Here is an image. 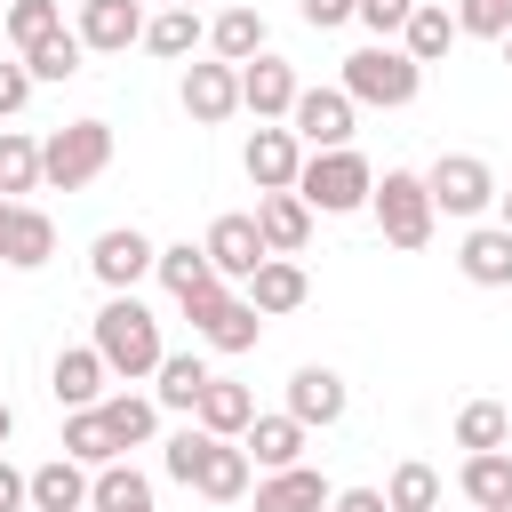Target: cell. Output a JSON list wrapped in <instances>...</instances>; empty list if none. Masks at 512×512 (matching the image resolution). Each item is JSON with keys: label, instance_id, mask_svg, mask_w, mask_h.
<instances>
[{"label": "cell", "instance_id": "cell-1", "mask_svg": "<svg viewBox=\"0 0 512 512\" xmlns=\"http://www.w3.org/2000/svg\"><path fill=\"white\" fill-rule=\"evenodd\" d=\"M88 344H96V360H104L112 376H128V384H136V376H152V368H160V352H168V344H160L152 304H136V296H104V312H96V336H88Z\"/></svg>", "mask_w": 512, "mask_h": 512}, {"label": "cell", "instance_id": "cell-2", "mask_svg": "<svg viewBox=\"0 0 512 512\" xmlns=\"http://www.w3.org/2000/svg\"><path fill=\"white\" fill-rule=\"evenodd\" d=\"M336 88H344L352 104H384V112H400V104H416L424 64H408L400 40H368V48L344 56V80H336Z\"/></svg>", "mask_w": 512, "mask_h": 512}, {"label": "cell", "instance_id": "cell-3", "mask_svg": "<svg viewBox=\"0 0 512 512\" xmlns=\"http://www.w3.org/2000/svg\"><path fill=\"white\" fill-rule=\"evenodd\" d=\"M368 192H376V168L352 144L344 152H304V168H296V200L312 216H352V208H368Z\"/></svg>", "mask_w": 512, "mask_h": 512}, {"label": "cell", "instance_id": "cell-4", "mask_svg": "<svg viewBox=\"0 0 512 512\" xmlns=\"http://www.w3.org/2000/svg\"><path fill=\"white\" fill-rule=\"evenodd\" d=\"M112 168V120H64L48 144H40V184L56 192H80Z\"/></svg>", "mask_w": 512, "mask_h": 512}, {"label": "cell", "instance_id": "cell-5", "mask_svg": "<svg viewBox=\"0 0 512 512\" xmlns=\"http://www.w3.org/2000/svg\"><path fill=\"white\" fill-rule=\"evenodd\" d=\"M368 208H376V232L392 240V248H424L432 240V192H424V176L416 168H384L376 176V192H368Z\"/></svg>", "mask_w": 512, "mask_h": 512}, {"label": "cell", "instance_id": "cell-6", "mask_svg": "<svg viewBox=\"0 0 512 512\" xmlns=\"http://www.w3.org/2000/svg\"><path fill=\"white\" fill-rule=\"evenodd\" d=\"M424 192H432V216H488L504 184H496V168L480 152H440L424 168Z\"/></svg>", "mask_w": 512, "mask_h": 512}, {"label": "cell", "instance_id": "cell-7", "mask_svg": "<svg viewBox=\"0 0 512 512\" xmlns=\"http://www.w3.org/2000/svg\"><path fill=\"white\" fill-rule=\"evenodd\" d=\"M184 320H192V336H200L208 352H256V336H264L256 304H248V296H232L224 280H216V288H200V296L184 304Z\"/></svg>", "mask_w": 512, "mask_h": 512}, {"label": "cell", "instance_id": "cell-8", "mask_svg": "<svg viewBox=\"0 0 512 512\" xmlns=\"http://www.w3.org/2000/svg\"><path fill=\"white\" fill-rule=\"evenodd\" d=\"M352 120H360V104L344 88H296V104H288V136L304 152H344L352 144Z\"/></svg>", "mask_w": 512, "mask_h": 512}, {"label": "cell", "instance_id": "cell-9", "mask_svg": "<svg viewBox=\"0 0 512 512\" xmlns=\"http://www.w3.org/2000/svg\"><path fill=\"white\" fill-rule=\"evenodd\" d=\"M240 168H248V184L256 192H296V168H304V144L280 128V120H256V136H248V152H240Z\"/></svg>", "mask_w": 512, "mask_h": 512}, {"label": "cell", "instance_id": "cell-10", "mask_svg": "<svg viewBox=\"0 0 512 512\" xmlns=\"http://www.w3.org/2000/svg\"><path fill=\"white\" fill-rule=\"evenodd\" d=\"M152 256H160V248H152L136 224H112V232H96V248H88V272H96L112 296H128V288L152 272Z\"/></svg>", "mask_w": 512, "mask_h": 512}, {"label": "cell", "instance_id": "cell-11", "mask_svg": "<svg viewBox=\"0 0 512 512\" xmlns=\"http://www.w3.org/2000/svg\"><path fill=\"white\" fill-rule=\"evenodd\" d=\"M48 256H56V224H48V208L8 200V208H0V264H8V272H40Z\"/></svg>", "mask_w": 512, "mask_h": 512}, {"label": "cell", "instance_id": "cell-12", "mask_svg": "<svg viewBox=\"0 0 512 512\" xmlns=\"http://www.w3.org/2000/svg\"><path fill=\"white\" fill-rule=\"evenodd\" d=\"M296 88H304V80H296V64H288V56H272V48L240 64V112H256V120H288Z\"/></svg>", "mask_w": 512, "mask_h": 512}, {"label": "cell", "instance_id": "cell-13", "mask_svg": "<svg viewBox=\"0 0 512 512\" xmlns=\"http://www.w3.org/2000/svg\"><path fill=\"white\" fill-rule=\"evenodd\" d=\"M48 392H56L64 416H72V408H96V400L112 392V368L96 360V344H64V352L48 360Z\"/></svg>", "mask_w": 512, "mask_h": 512}, {"label": "cell", "instance_id": "cell-14", "mask_svg": "<svg viewBox=\"0 0 512 512\" xmlns=\"http://www.w3.org/2000/svg\"><path fill=\"white\" fill-rule=\"evenodd\" d=\"M80 48L88 56H128L136 40H144V8L136 0H80Z\"/></svg>", "mask_w": 512, "mask_h": 512}, {"label": "cell", "instance_id": "cell-15", "mask_svg": "<svg viewBox=\"0 0 512 512\" xmlns=\"http://www.w3.org/2000/svg\"><path fill=\"white\" fill-rule=\"evenodd\" d=\"M176 96H184V112H192L200 128H216V120L240 112V64H216V56H208V64H184V88H176Z\"/></svg>", "mask_w": 512, "mask_h": 512}, {"label": "cell", "instance_id": "cell-16", "mask_svg": "<svg viewBox=\"0 0 512 512\" xmlns=\"http://www.w3.org/2000/svg\"><path fill=\"white\" fill-rule=\"evenodd\" d=\"M200 248H208V264H216V280H224V288H232V280H248V272L264 264V232H256V216H216Z\"/></svg>", "mask_w": 512, "mask_h": 512}, {"label": "cell", "instance_id": "cell-17", "mask_svg": "<svg viewBox=\"0 0 512 512\" xmlns=\"http://www.w3.org/2000/svg\"><path fill=\"white\" fill-rule=\"evenodd\" d=\"M344 408H352V392H344V376H336V368L304 360V368L288 376V416H296L304 432H312V424H336Z\"/></svg>", "mask_w": 512, "mask_h": 512}, {"label": "cell", "instance_id": "cell-18", "mask_svg": "<svg viewBox=\"0 0 512 512\" xmlns=\"http://www.w3.org/2000/svg\"><path fill=\"white\" fill-rule=\"evenodd\" d=\"M256 232H264V256H304L312 248V208L296 192H256Z\"/></svg>", "mask_w": 512, "mask_h": 512}, {"label": "cell", "instance_id": "cell-19", "mask_svg": "<svg viewBox=\"0 0 512 512\" xmlns=\"http://www.w3.org/2000/svg\"><path fill=\"white\" fill-rule=\"evenodd\" d=\"M240 288H248L256 320H280V312H296V304L312 296V280H304V264H296V256H264V264L240 280Z\"/></svg>", "mask_w": 512, "mask_h": 512}, {"label": "cell", "instance_id": "cell-20", "mask_svg": "<svg viewBox=\"0 0 512 512\" xmlns=\"http://www.w3.org/2000/svg\"><path fill=\"white\" fill-rule=\"evenodd\" d=\"M248 480H256L248 448H240V440H208V456H200V472H192V496H208V504H240Z\"/></svg>", "mask_w": 512, "mask_h": 512}, {"label": "cell", "instance_id": "cell-21", "mask_svg": "<svg viewBox=\"0 0 512 512\" xmlns=\"http://www.w3.org/2000/svg\"><path fill=\"white\" fill-rule=\"evenodd\" d=\"M24 496H32V512H88V464L48 456L24 472Z\"/></svg>", "mask_w": 512, "mask_h": 512}, {"label": "cell", "instance_id": "cell-22", "mask_svg": "<svg viewBox=\"0 0 512 512\" xmlns=\"http://www.w3.org/2000/svg\"><path fill=\"white\" fill-rule=\"evenodd\" d=\"M456 272L472 288H512V232L504 224H472L464 248H456Z\"/></svg>", "mask_w": 512, "mask_h": 512}, {"label": "cell", "instance_id": "cell-23", "mask_svg": "<svg viewBox=\"0 0 512 512\" xmlns=\"http://www.w3.org/2000/svg\"><path fill=\"white\" fill-rule=\"evenodd\" d=\"M208 360L200 352H160V368H152V408H176V416H192L200 408V392H208Z\"/></svg>", "mask_w": 512, "mask_h": 512}, {"label": "cell", "instance_id": "cell-24", "mask_svg": "<svg viewBox=\"0 0 512 512\" xmlns=\"http://www.w3.org/2000/svg\"><path fill=\"white\" fill-rule=\"evenodd\" d=\"M192 424H200V432H216V440H240V432L256 424V392H248V384H232V376H208V392H200Z\"/></svg>", "mask_w": 512, "mask_h": 512}, {"label": "cell", "instance_id": "cell-25", "mask_svg": "<svg viewBox=\"0 0 512 512\" xmlns=\"http://www.w3.org/2000/svg\"><path fill=\"white\" fill-rule=\"evenodd\" d=\"M240 448H248V464L256 472H288V464H304V424L280 408V416H256L248 432H240Z\"/></svg>", "mask_w": 512, "mask_h": 512}, {"label": "cell", "instance_id": "cell-26", "mask_svg": "<svg viewBox=\"0 0 512 512\" xmlns=\"http://www.w3.org/2000/svg\"><path fill=\"white\" fill-rule=\"evenodd\" d=\"M456 488H464L472 512H512V448L464 456V464H456Z\"/></svg>", "mask_w": 512, "mask_h": 512}, {"label": "cell", "instance_id": "cell-27", "mask_svg": "<svg viewBox=\"0 0 512 512\" xmlns=\"http://www.w3.org/2000/svg\"><path fill=\"white\" fill-rule=\"evenodd\" d=\"M328 480L312 472V464H288V472H264L256 480V512H328Z\"/></svg>", "mask_w": 512, "mask_h": 512}, {"label": "cell", "instance_id": "cell-28", "mask_svg": "<svg viewBox=\"0 0 512 512\" xmlns=\"http://www.w3.org/2000/svg\"><path fill=\"white\" fill-rule=\"evenodd\" d=\"M96 416H104V432H112V448H120V456H128V448H144V440L160 432L152 392H104V400H96Z\"/></svg>", "mask_w": 512, "mask_h": 512}, {"label": "cell", "instance_id": "cell-29", "mask_svg": "<svg viewBox=\"0 0 512 512\" xmlns=\"http://www.w3.org/2000/svg\"><path fill=\"white\" fill-rule=\"evenodd\" d=\"M152 272H160V288H168L176 304H192L200 288H216V264H208V248H192V240H168V248L152 256Z\"/></svg>", "mask_w": 512, "mask_h": 512}, {"label": "cell", "instance_id": "cell-30", "mask_svg": "<svg viewBox=\"0 0 512 512\" xmlns=\"http://www.w3.org/2000/svg\"><path fill=\"white\" fill-rule=\"evenodd\" d=\"M400 48H408V64H440L456 48V16L440 0H416V16L400 24Z\"/></svg>", "mask_w": 512, "mask_h": 512}, {"label": "cell", "instance_id": "cell-31", "mask_svg": "<svg viewBox=\"0 0 512 512\" xmlns=\"http://www.w3.org/2000/svg\"><path fill=\"white\" fill-rule=\"evenodd\" d=\"M88 512H152V480L136 472V464H104L96 480H88Z\"/></svg>", "mask_w": 512, "mask_h": 512}, {"label": "cell", "instance_id": "cell-32", "mask_svg": "<svg viewBox=\"0 0 512 512\" xmlns=\"http://www.w3.org/2000/svg\"><path fill=\"white\" fill-rule=\"evenodd\" d=\"M0 32H8V48H16V56H32L40 40H56V32H64V0H8Z\"/></svg>", "mask_w": 512, "mask_h": 512}, {"label": "cell", "instance_id": "cell-33", "mask_svg": "<svg viewBox=\"0 0 512 512\" xmlns=\"http://www.w3.org/2000/svg\"><path fill=\"white\" fill-rule=\"evenodd\" d=\"M200 40H208L200 8H160V16H144V48H152V56H168V64H176V56H192Z\"/></svg>", "mask_w": 512, "mask_h": 512}, {"label": "cell", "instance_id": "cell-34", "mask_svg": "<svg viewBox=\"0 0 512 512\" xmlns=\"http://www.w3.org/2000/svg\"><path fill=\"white\" fill-rule=\"evenodd\" d=\"M208 48H216V64H248V56H264V16H256V8H224V16L208 24Z\"/></svg>", "mask_w": 512, "mask_h": 512}, {"label": "cell", "instance_id": "cell-35", "mask_svg": "<svg viewBox=\"0 0 512 512\" xmlns=\"http://www.w3.org/2000/svg\"><path fill=\"white\" fill-rule=\"evenodd\" d=\"M24 72H32V88H56V80H80V64H88V48H80V32L64 24L56 40H40L32 56H16Z\"/></svg>", "mask_w": 512, "mask_h": 512}, {"label": "cell", "instance_id": "cell-36", "mask_svg": "<svg viewBox=\"0 0 512 512\" xmlns=\"http://www.w3.org/2000/svg\"><path fill=\"white\" fill-rule=\"evenodd\" d=\"M456 448H464V456L512 448V416H504L496 400H464V408H456Z\"/></svg>", "mask_w": 512, "mask_h": 512}, {"label": "cell", "instance_id": "cell-37", "mask_svg": "<svg viewBox=\"0 0 512 512\" xmlns=\"http://www.w3.org/2000/svg\"><path fill=\"white\" fill-rule=\"evenodd\" d=\"M56 448H64V456H72V464H88V472H104V464H112V456H120V448H112V432H104V416H96V408H72V416H64V440H56Z\"/></svg>", "mask_w": 512, "mask_h": 512}, {"label": "cell", "instance_id": "cell-38", "mask_svg": "<svg viewBox=\"0 0 512 512\" xmlns=\"http://www.w3.org/2000/svg\"><path fill=\"white\" fill-rule=\"evenodd\" d=\"M40 192V144L24 128H0V200H24Z\"/></svg>", "mask_w": 512, "mask_h": 512}, {"label": "cell", "instance_id": "cell-39", "mask_svg": "<svg viewBox=\"0 0 512 512\" xmlns=\"http://www.w3.org/2000/svg\"><path fill=\"white\" fill-rule=\"evenodd\" d=\"M384 504L392 512H440V472L432 464H392V480H384Z\"/></svg>", "mask_w": 512, "mask_h": 512}, {"label": "cell", "instance_id": "cell-40", "mask_svg": "<svg viewBox=\"0 0 512 512\" xmlns=\"http://www.w3.org/2000/svg\"><path fill=\"white\" fill-rule=\"evenodd\" d=\"M208 440H216V432H200V424H184V432H168V440H160V472H168L176 488H192V472H200V456H208Z\"/></svg>", "mask_w": 512, "mask_h": 512}, {"label": "cell", "instance_id": "cell-41", "mask_svg": "<svg viewBox=\"0 0 512 512\" xmlns=\"http://www.w3.org/2000/svg\"><path fill=\"white\" fill-rule=\"evenodd\" d=\"M448 16H456V40H504L512 32V8L504 0H456Z\"/></svg>", "mask_w": 512, "mask_h": 512}, {"label": "cell", "instance_id": "cell-42", "mask_svg": "<svg viewBox=\"0 0 512 512\" xmlns=\"http://www.w3.org/2000/svg\"><path fill=\"white\" fill-rule=\"evenodd\" d=\"M352 16H360V24H368V32H376V40H400V24H408V16H416V0H360V8H352Z\"/></svg>", "mask_w": 512, "mask_h": 512}, {"label": "cell", "instance_id": "cell-43", "mask_svg": "<svg viewBox=\"0 0 512 512\" xmlns=\"http://www.w3.org/2000/svg\"><path fill=\"white\" fill-rule=\"evenodd\" d=\"M24 104H32V72L24 64H0V120H16Z\"/></svg>", "mask_w": 512, "mask_h": 512}, {"label": "cell", "instance_id": "cell-44", "mask_svg": "<svg viewBox=\"0 0 512 512\" xmlns=\"http://www.w3.org/2000/svg\"><path fill=\"white\" fill-rule=\"evenodd\" d=\"M352 8H360V0H296V16H304L312 32H336V24H352Z\"/></svg>", "mask_w": 512, "mask_h": 512}, {"label": "cell", "instance_id": "cell-45", "mask_svg": "<svg viewBox=\"0 0 512 512\" xmlns=\"http://www.w3.org/2000/svg\"><path fill=\"white\" fill-rule=\"evenodd\" d=\"M328 512H392V504H384V488H336Z\"/></svg>", "mask_w": 512, "mask_h": 512}, {"label": "cell", "instance_id": "cell-46", "mask_svg": "<svg viewBox=\"0 0 512 512\" xmlns=\"http://www.w3.org/2000/svg\"><path fill=\"white\" fill-rule=\"evenodd\" d=\"M0 512H32V496H24V472L0 456Z\"/></svg>", "mask_w": 512, "mask_h": 512}, {"label": "cell", "instance_id": "cell-47", "mask_svg": "<svg viewBox=\"0 0 512 512\" xmlns=\"http://www.w3.org/2000/svg\"><path fill=\"white\" fill-rule=\"evenodd\" d=\"M496 224H504V232H512V192H496Z\"/></svg>", "mask_w": 512, "mask_h": 512}, {"label": "cell", "instance_id": "cell-48", "mask_svg": "<svg viewBox=\"0 0 512 512\" xmlns=\"http://www.w3.org/2000/svg\"><path fill=\"white\" fill-rule=\"evenodd\" d=\"M8 432H16V408H8V400H0V448H8Z\"/></svg>", "mask_w": 512, "mask_h": 512}, {"label": "cell", "instance_id": "cell-49", "mask_svg": "<svg viewBox=\"0 0 512 512\" xmlns=\"http://www.w3.org/2000/svg\"><path fill=\"white\" fill-rule=\"evenodd\" d=\"M496 48H504V64H512V32H504V40H496Z\"/></svg>", "mask_w": 512, "mask_h": 512}, {"label": "cell", "instance_id": "cell-50", "mask_svg": "<svg viewBox=\"0 0 512 512\" xmlns=\"http://www.w3.org/2000/svg\"><path fill=\"white\" fill-rule=\"evenodd\" d=\"M168 8H200V0H168Z\"/></svg>", "mask_w": 512, "mask_h": 512}, {"label": "cell", "instance_id": "cell-51", "mask_svg": "<svg viewBox=\"0 0 512 512\" xmlns=\"http://www.w3.org/2000/svg\"><path fill=\"white\" fill-rule=\"evenodd\" d=\"M504 8H512V0H504Z\"/></svg>", "mask_w": 512, "mask_h": 512}, {"label": "cell", "instance_id": "cell-52", "mask_svg": "<svg viewBox=\"0 0 512 512\" xmlns=\"http://www.w3.org/2000/svg\"><path fill=\"white\" fill-rule=\"evenodd\" d=\"M0 208H8V200H0Z\"/></svg>", "mask_w": 512, "mask_h": 512}]
</instances>
